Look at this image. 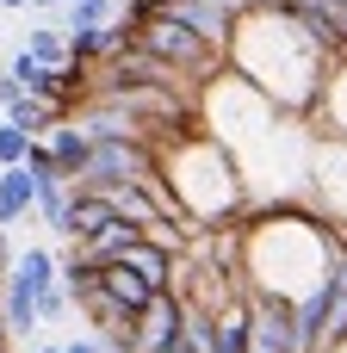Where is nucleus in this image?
<instances>
[{
  "instance_id": "obj_1",
  "label": "nucleus",
  "mask_w": 347,
  "mask_h": 353,
  "mask_svg": "<svg viewBox=\"0 0 347 353\" xmlns=\"http://www.w3.org/2000/svg\"><path fill=\"white\" fill-rule=\"evenodd\" d=\"M155 168H161V149H155L149 137H93V155H87V168H81L75 186H87V192H118V186L149 180Z\"/></svg>"
},
{
  "instance_id": "obj_2",
  "label": "nucleus",
  "mask_w": 347,
  "mask_h": 353,
  "mask_svg": "<svg viewBox=\"0 0 347 353\" xmlns=\"http://www.w3.org/2000/svg\"><path fill=\"white\" fill-rule=\"evenodd\" d=\"M248 298H255V353H304L292 298H279V292H248Z\"/></svg>"
},
{
  "instance_id": "obj_3",
  "label": "nucleus",
  "mask_w": 347,
  "mask_h": 353,
  "mask_svg": "<svg viewBox=\"0 0 347 353\" xmlns=\"http://www.w3.org/2000/svg\"><path fill=\"white\" fill-rule=\"evenodd\" d=\"M112 223H118L112 192H87V186H75V199H68V211H62L56 236H62V242H75V248H93Z\"/></svg>"
},
{
  "instance_id": "obj_4",
  "label": "nucleus",
  "mask_w": 347,
  "mask_h": 353,
  "mask_svg": "<svg viewBox=\"0 0 347 353\" xmlns=\"http://www.w3.org/2000/svg\"><path fill=\"white\" fill-rule=\"evenodd\" d=\"M180 329H186V298L180 292H155L137 310V353H161L168 341H180Z\"/></svg>"
},
{
  "instance_id": "obj_5",
  "label": "nucleus",
  "mask_w": 347,
  "mask_h": 353,
  "mask_svg": "<svg viewBox=\"0 0 347 353\" xmlns=\"http://www.w3.org/2000/svg\"><path fill=\"white\" fill-rule=\"evenodd\" d=\"M31 205H37V174L31 168H0V230L31 217Z\"/></svg>"
},
{
  "instance_id": "obj_6",
  "label": "nucleus",
  "mask_w": 347,
  "mask_h": 353,
  "mask_svg": "<svg viewBox=\"0 0 347 353\" xmlns=\"http://www.w3.org/2000/svg\"><path fill=\"white\" fill-rule=\"evenodd\" d=\"M43 143H50V155L62 161L68 186H75V180H81V168H87V155H93V137H87V130H81L75 118H62V124H56V130H50Z\"/></svg>"
},
{
  "instance_id": "obj_7",
  "label": "nucleus",
  "mask_w": 347,
  "mask_h": 353,
  "mask_svg": "<svg viewBox=\"0 0 347 353\" xmlns=\"http://www.w3.org/2000/svg\"><path fill=\"white\" fill-rule=\"evenodd\" d=\"M99 285H106V292H112L124 310H143V304L155 298V285H149L143 273H130L124 261H106V267H99Z\"/></svg>"
},
{
  "instance_id": "obj_8",
  "label": "nucleus",
  "mask_w": 347,
  "mask_h": 353,
  "mask_svg": "<svg viewBox=\"0 0 347 353\" xmlns=\"http://www.w3.org/2000/svg\"><path fill=\"white\" fill-rule=\"evenodd\" d=\"M6 68H12V74H19V87H25V93H31V99H50V105H56V93H62V74H56V68H50V62H37V56H31V50H19V56H12V62H6Z\"/></svg>"
},
{
  "instance_id": "obj_9",
  "label": "nucleus",
  "mask_w": 347,
  "mask_h": 353,
  "mask_svg": "<svg viewBox=\"0 0 347 353\" xmlns=\"http://www.w3.org/2000/svg\"><path fill=\"white\" fill-rule=\"evenodd\" d=\"M12 279H25V285L43 298V292H56V285H62V267H56V254H50V248H25V254H12Z\"/></svg>"
},
{
  "instance_id": "obj_10",
  "label": "nucleus",
  "mask_w": 347,
  "mask_h": 353,
  "mask_svg": "<svg viewBox=\"0 0 347 353\" xmlns=\"http://www.w3.org/2000/svg\"><path fill=\"white\" fill-rule=\"evenodd\" d=\"M124 267H130V273H143L155 292H174V254H168V248H155V242H137V248L124 254Z\"/></svg>"
},
{
  "instance_id": "obj_11",
  "label": "nucleus",
  "mask_w": 347,
  "mask_h": 353,
  "mask_svg": "<svg viewBox=\"0 0 347 353\" xmlns=\"http://www.w3.org/2000/svg\"><path fill=\"white\" fill-rule=\"evenodd\" d=\"M6 118H12L19 130H31V137H50V130L62 124V105H50V99H31V93H25V99H19Z\"/></svg>"
},
{
  "instance_id": "obj_12",
  "label": "nucleus",
  "mask_w": 347,
  "mask_h": 353,
  "mask_svg": "<svg viewBox=\"0 0 347 353\" xmlns=\"http://www.w3.org/2000/svg\"><path fill=\"white\" fill-rule=\"evenodd\" d=\"M25 50H31L37 62H50V68L75 62V50H68V31H62V25H37V31L25 37Z\"/></svg>"
},
{
  "instance_id": "obj_13",
  "label": "nucleus",
  "mask_w": 347,
  "mask_h": 353,
  "mask_svg": "<svg viewBox=\"0 0 347 353\" xmlns=\"http://www.w3.org/2000/svg\"><path fill=\"white\" fill-rule=\"evenodd\" d=\"M112 205H118V217H124V223H137V230H149V223L161 217L143 180H137V186H118V192H112Z\"/></svg>"
},
{
  "instance_id": "obj_14",
  "label": "nucleus",
  "mask_w": 347,
  "mask_h": 353,
  "mask_svg": "<svg viewBox=\"0 0 347 353\" xmlns=\"http://www.w3.org/2000/svg\"><path fill=\"white\" fill-rule=\"evenodd\" d=\"M31 130H19L12 118H0V168H25V155H31Z\"/></svg>"
},
{
  "instance_id": "obj_15",
  "label": "nucleus",
  "mask_w": 347,
  "mask_h": 353,
  "mask_svg": "<svg viewBox=\"0 0 347 353\" xmlns=\"http://www.w3.org/2000/svg\"><path fill=\"white\" fill-rule=\"evenodd\" d=\"M93 25H112V0H75L68 6V31H93Z\"/></svg>"
},
{
  "instance_id": "obj_16",
  "label": "nucleus",
  "mask_w": 347,
  "mask_h": 353,
  "mask_svg": "<svg viewBox=\"0 0 347 353\" xmlns=\"http://www.w3.org/2000/svg\"><path fill=\"white\" fill-rule=\"evenodd\" d=\"M37 310H43V323H62V316H75V298L56 285V292H43V304H37Z\"/></svg>"
},
{
  "instance_id": "obj_17",
  "label": "nucleus",
  "mask_w": 347,
  "mask_h": 353,
  "mask_svg": "<svg viewBox=\"0 0 347 353\" xmlns=\"http://www.w3.org/2000/svg\"><path fill=\"white\" fill-rule=\"evenodd\" d=\"M19 99H25V87H19V74L6 68V74H0V112H12Z\"/></svg>"
},
{
  "instance_id": "obj_18",
  "label": "nucleus",
  "mask_w": 347,
  "mask_h": 353,
  "mask_svg": "<svg viewBox=\"0 0 347 353\" xmlns=\"http://www.w3.org/2000/svg\"><path fill=\"white\" fill-rule=\"evenodd\" d=\"M62 353H112V347H106V335H75V341H62Z\"/></svg>"
},
{
  "instance_id": "obj_19",
  "label": "nucleus",
  "mask_w": 347,
  "mask_h": 353,
  "mask_svg": "<svg viewBox=\"0 0 347 353\" xmlns=\"http://www.w3.org/2000/svg\"><path fill=\"white\" fill-rule=\"evenodd\" d=\"M161 353H199V347H192V341L180 335V341H168V347H161Z\"/></svg>"
},
{
  "instance_id": "obj_20",
  "label": "nucleus",
  "mask_w": 347,
  "mask_h": 353,
  "mask_svg": "<svg viewBox=\"0 0 347 353\" xmlns=\"http://www.w3.org/2000/svg\"><path fill=\"white\" fill-rule=\"evenodd\" d=\"M0 353H12V335H6V329H0Z\"/></svg>"
},
{
  "instance_id": "obj_21",
  "label": "nucleus",
  "mask_w": 347,
  "mask_h": 353,
  "mask_svg": "<svg viewBox=\"0 0 347 353\" xmlns=\"http://www.w3.org/2000/svg\"><path fill=\"white\" fill-rule=\"evenodd\" d=\"M31 353H62V341H50V347H31Z\"/></svg>"
},
{
  "instance_id": "obj_22",
  "label": "nucleus",
  "mask_w": 347,
  "mask_h": 353,
  "mask_svg": "<svg viewBox=\"0 0 347 353\" xmlns=\"http://www.w3.org/2000/svg\"><path fill=\"white\" fill-rule=\"evenodd\" d=\"M0 6H12V12H19V6H31V0H0Z\"/></svg>"
},
{
  "instance_id": "obj_23",
  "label": "nucleus",
  "mask_w": 347,
  "mask_h": 353,
  "mask_svg": "<svg viewBox=\"0 0 347 353\" xmlns=\"http://www.w3.org/2000/svg\"><path fill=\"white\" fill-rule=\"evenodd\" d=\"M31 6H62V0H31Z\"/></svg>"
},
{
  "instance_id": "obj_24",
  "label": "nucleus",
  "mask_w": 347,
  "mask_h": 353,
  "mask_svg": "<svg viewBox=\"0 0 347 353\" xmlns=\"http://www.w3.org/2000/svg\"><path fill=\"white\" fill-rule=\"evenodd\" d=\"M62 6H75V0H62Z\"/></svg>"
}]
</instances>
